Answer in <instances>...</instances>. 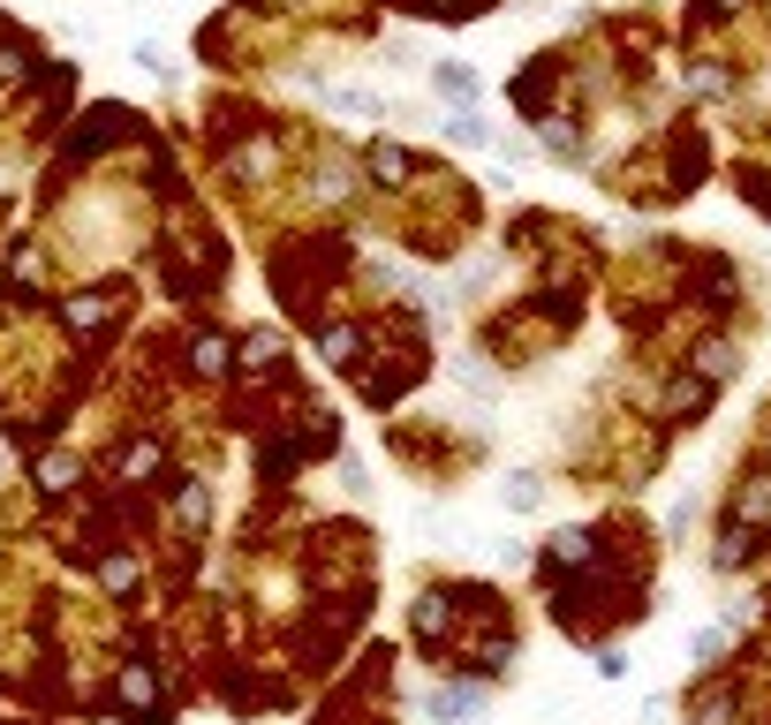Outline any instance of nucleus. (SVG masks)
Segmentation results:
<instances>
[{
    "label": "nucleus",
    "instance_id": "nucleus-1",
    "mask_svg": "<svg viewBox=\"0 0 771 725\" xmlns=\"http://www.w3.org/2000/svg\"><path fill=\"white\" fill-rule=\"evenodd\" d=\"M122 711L128 718H160V673H152V665H122Z\"/></svg>",
    "mask_w": 771,
    "mask_h": 725
},
{
    "label": "nucleus",
    "instance_id": "nucleus-2",
    "mask_svg": "<svg viewBox=\"0 0 771 725\" xmlns=\"http://www.w3.org/2000/svg\"><path fill=\"white\" fill-rule=\"evenodd\" d=\"M424 711H431V718H476V711H484V695H476V687H431Z\"/></svg>",
    "mask_w": 771,
    "mask_h": 725
},
{
    "label": "nucleus",
    "instance_id": "nucleus-3",
    "mask_svg": "<svg viewBox=\"0 0 771 725\" xmlns=\"http://www.w3.org/2000/svg\"><path fill=\"white\" fill-rule=\"evenodd\" d=\"M431 84L446 91L454 106H470V99H476V76H470V69H462V61H439V69H431Z\"/></svg>",
    "mask_w": 771,
    "mask_h": 725
},
{
    "label": "nucleus",
    "instance_id": "nucleus-4",
    "mask_svg": "<svg viewBox=\"0 0 771 725\" xmlns=\"http://www.w3.org/2000/svg\"><path fill=\"white\" fill-rule=\"evenodd\" d=\"M122 476L128 484H136V476H160V446H152V438H128L122 446Z\"/></svg>",
    "mask_w": 771,
    "mask_h": 725
},
{
    "label": "nucleus",
    "instance_id": "nucleus-5",
    "mask_svg": "<svg viewBox=\"0 0 771 725\" xmlns=\"http://www.w3.org/2000/svg\"><path fill=\"white\" fill-rule=\"evenodd\" d=\"M446 136H454V144H492V128L476 122L470 106H454V114H446Z\"/></svg>",
    "mask_w": 771,
    "mask_h": 725
},
{
    "label": "nucleus",
    "instance_id": "nucleus-6",
    "mask_svg": "<svg viewBox=\"0 0 771 725\" xmlns=\"http://www.w3.org/2000/svg\"><path fill=\"white\" fill-rule=\"evenodd\" d=\"M99 582H106V590L122 598L128 582H136V552H114V559H106V567H99Z\"/></svg>",
    "mask_w": 771,
    "mask_h": 725
},
{
    "label": "nucleus",
    "instance_id": "nucleus-7",
    "mask_svg": "<svg viewBox=\"0 0 771 725\" xmlns=\"http://www.w3.org/2000/svg\"><path fill=\"white\" fill-rule=\"evenodd\" d=\"M205 507H213V499H205V484H182V491H174V514H182L189 529L205 521Z\"/></svg>",
    "mask_w": 771,
    "mask_h": 725
},
{
    "label": "nucleus",
    "instance_id": "nucleus-8",
    "mask_svg": "<svg viewBox=\"0 0 771 725\" xmlns=\"http://www.w3.org/2000/svg\"><path fill=\"white\" fill-rule=\"evenodd\" d=\"M326 355H333V363H348V355H356V348H363V333H356V325H333V333H326Z\"/></svg>",
    "mask_w": 771,
    "mask_h": 725
},
{
    "label": "nucleus",
    "instance_id": "nucleus-9",
    "mask_svg": "<svg viewBox=\"0 0 771 725\" xmlns=\"http://www.w3.org/2000/svg\"><path fill=\"white\" fill-rule=\"evenodd\" d=\"M39 484H45V491H69V484H76V462H69V454H53V462L39 469Z\"/></svg>",
    "mask_w": 771,
    "mask_h": 725
},
{
    "label": "nucleus",
    "instance_id": "nucleus-10",
    "mask_svg": "<svg viewBox=\"0 0 771 725\" xmlns=\"http://www.w3.org/2000/svg\"><path fill=\"white\" fill-rule=\"evenodd\" d=\"M454 379L470 385V393H492V379H484V363H476V355H454Z\"/></svg>",
    "mask_w": 771,
    "mask_h": 725
}]
</instances>
